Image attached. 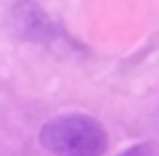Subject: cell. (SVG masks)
Returning a JSON list of instances; mask_svg holds the SVG:
<instances>
[{"instance_id": "cell-2", "label": "cell", "mask_w": 159, "mask_h": 156, "mask_svg": "<svg viewBox=\"0 0 159 156\" xmlns=\"http://www.w3.org/2000/svg\"><path fill=\"white\" fill-rule=\"evenodd\" d=\"M13 27L19 29L24 40H32V42H53V37L58 34L56 24L40 11L34 3H19L16 11H13Z\"/></svg>"}, {"instance_id": "cell-1", "label": "cell", "mask_w": 159, "mask_h": 156, "mask_svg": "<svg viewBox=\"0 0 159 156\" xmlns=\"http://www.w3.org/2000/svg\"><path fill=\"white\" fill-rule=\"evenodd\" d=\"M40 145L53 156H103L109 148L106 127L90 114H58L37 135Z\"/></svg>"}, {"instance_id": "cell-3", "label": "cell", "mask_w": 159, "mask_h": 156, "mask_svg": "<svg viewBox=\"0 0 159 156\" xmlns=\"http://www.w3.org/2000/svg\"><path fill=\"white\" fill-rule=\"evenodd\" d=\"M119 156H151V145H148V143L130 145V148H127V151H122Z\"/></svg>"}]
</instances>
